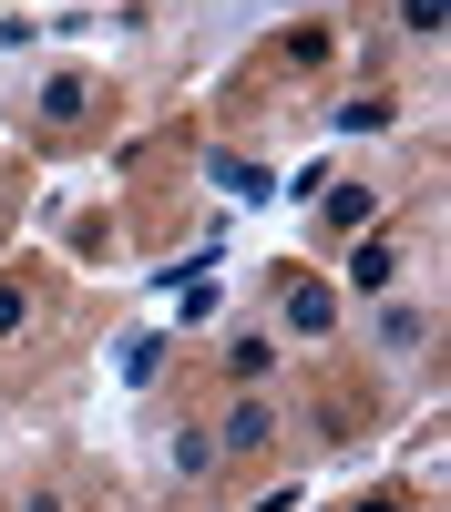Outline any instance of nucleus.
Wrapping results in <instances>:
<instances>
[{
  "instance_id": "1",
  "label": "nucleus",
  "mask_w": 451,
  "mask_h": 512,
  "mask_svg": "<svg viewBox=\"0 0 451 512\" xmlns=\"http://www.w3.org/2000/svg\"><path fill=\"white\" fill-rule=\"evenodd\" d=\"M339 318H349V297L339 287H328V277H287L277 287V338H287V349H318V338H339Z\"/></svg>"
},
{
  "instance_id": "2",
  "label": "nucleus",
  "mask_w": 451,
  "mask_h": 512,
  "mask_svg": "<svg viewBox=\"0 0 451 512\" xmlns=\"http://www.w3.org/2000/svg\"><path fill=\"white\" fill-rule=\"evenodd\" d=\"M277 359H287V338H277L267 318L226 328V379H246V390H257V379H277Z\"/></svg>"
},
{
  "instance_id": "3",
  "label": "nucleus",
  "mask_w": 451,
  "mask_h": 512,
  "mask_svg": "<svg viewBox=\"0 0 451 512\" xmlns=\"http://www.w3.org/2000/svg\"><path fill=\"white\" fill-rule=\"evenodd\" d=\"M421 338H431V318H421V308H390V297L369 308V349H380L390 369H400V359H421Z\"/></svg>"
},
{
  "instance_id": "4",
  "label": "nucleus",
  "mask_w": 451,
  "mask_h": 512,
  "mask_svg": "<svg viewBox=\"0 0 451 512\" xmlns=\"http://www.w3.org/2000/svg\"><path fill=\"white\" fill-rule=\"evenodd\" d=\"M267 441H277V410H267V400H236V410H226V431H216L226 461H257Z\"/></svg>"
},
{
  "instance_id": "5",
  "label": "nucleus",
  "mask_w": 451,
  "mask_h": 512,
  "mask_svg": "<svg viewBox=\"0 0 451 512\" xmlns=\"http://www.w3.org/2000/svg\"><path fill=\"white\" fill-rule=\"evenodd\" d=\"M400 267H410L400 236H369V246L349 256V287H359V297H390V287H400Z\"/></svg>"
},
{
  "instance_id": "6",
  "label": "nucleus",
  "mask_w": 451,
  "mask_h": 512,
  "mask_svg": "<svg viewBox=\"0 0 451 512\" xmlns=\"http://www.w3.org/2000/svg\"><path fill=\"white\" fill-rule=\"evenodd\" d=\"M205 461H216V441H205L195 420H164V472H175V482H205Z\"/></svg>"
},
{
  "instance_id": "7",
  "label": "nucleus",
  "mask_w": 451,
  "mask_h": 512,
  "mask_svg": "<svg viewBox=\"0 0 451 512\" xmlns=\"http://www.w3.org/2000/svg\"><path fill=\"white\" fill-rule=\"evenodd\" d=\"M205 175H216V185H226L236 205H267V195H277V175H267L257 154H216V164H205Z\"/></svg>"
},
{
  "instance_id": "8",
  "label": "nucleus",
  "mask_w": 451,
  "mask_h": 512,
  "mask_svg": "<svg viewBox=\"0 0 451 512\" xmlns=\"http://www.w3.org/2000/svg\"><path fill=\"white\" fill-rule=\"evenodd\" d=\"M154 369H164V338H144V328H134V338L113 349V379H123V390H144Z\"/></svg>"
},
{
  "instance_id": "9",
  "label": "nucleus",
  "mask_w": 451,
  "mask_h": 512,
  "mask_svg": "<svg viewBox=\"0 0 451 512\" xmlns=\"http://www.w3.org/2000/svg\"><path fill=\"white\" fill-rule=\"evenodd\" d=\"M21 328H31V287L0 277V338H21Z\"/></svg>"
},
{
  "instance_id": "10",
  "label": "nucleus",
  "mask_w": 451,
  "mask_h": 512,
  "mask_svg": "<svg viewBox=\"0 0 451 512\" xmlns=\"http://www.w3.org/2000/svg\"><path fill=\"white\" fill-rule=\"evenodd\" d=\"M400 11H410V31H421V41L441 31V0H400Z\"/></svg>"
},
{
  "instance_id": "11",
  "label": "nucleus",
  "mask_w": 451,
  "mask_h": 512,
  "mask_svg": "<svg viewBox=\"0 0 451 512\" xmlns=\"http://www.w3.org/2000/svg\"><path fill=\"white\" fill-rule=\"evenodd\" d=\"M359 512H410V502H400V492H380V502H359Z\"/></svg>"
},
{
  "instance_id": "12",
  "label": "nucleus",
  "mask_w": 451,
  "mask_h": 512,
  "mask_svg": "<svg viewBox=\"0 0 451 512\" xmlns=\"http://www.w3.org/2000/svg\"><path fill=\"white\" fill-rule=\"evenodd\" d=\"M0 431H11V410H0Z\"/></svg>"
}]
</instances>
